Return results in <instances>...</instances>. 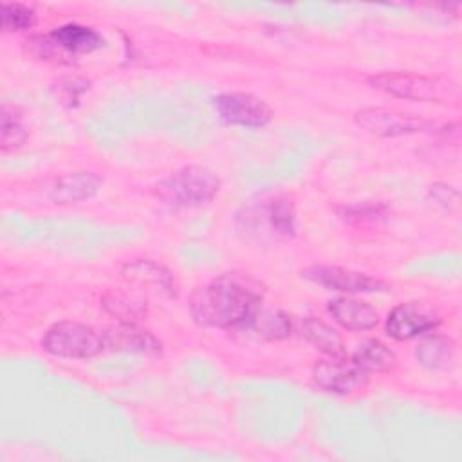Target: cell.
Returning <instances> with one entry per match:
<instances>
[{"mask_svg": "<svg viewBox=\"0 0 462 462\" xmlns=\"http://www.w3.org/2000/svg\"><path fill=\"white\" fill-rule=\"evenodd\" d=\"M350 359L366 374L388 372L395 366V354L379 339H363L356 345Z\"/></svg>", "mask_w": 462, "mask_h": 462, "instance_id": "cell-18", "label": "cell"}, {"mask_svg": "<svg viewBox=\"0 0 462 462\" xmlns=\"http://www.w3.org/2000/svg\"><path fill=\"white\" fill-rule=\"evenodd\" d=\"M0 150L4 153L22 146L31 134V119L23 108L13 103H4L0 110Z\"/></svg>", "mask_w": 462, "mask_h": 462, "instance_id": "cell-15", "label": "cell"}, {"mask_svg": "<svg viewBox=\"0 0 462 462\" xmlns=\"http://www.w3.org/2000/svg\"><path fill=\"white\" fill-rule=\"evenodd\" d=\"M125 278L134 280V282H141V283H153L157 287H161L162 291H168L170 294H175V280L170 274V271H166L162 265L148 262V260H139L134 263H128L125 267Z\"/></svg>", "mask_w": 462, "mask_h": 462, "instance_id": "cell-19", "label": "cell"}, {"mask_svg": "<svg viewBox=\"0 0 462 462\" xmlns=\"http://www.w3.org/2000/svg\"><path fill=\"white\" fill-rule=\"evenodd\" d=\"M31 43L36 45L42 58H56L60 51L67 54L92 52L105 45V38L92 27L81 23H65L45 36H34Z\"/></svg>", "mask_w": 462, "mask_h": 462, "instance_id": "cell-5", "label": "cell"}, {"mask_svg": "<svg viewBox=\"0 0 462 462\" xmlns=\"http://www.w3.org/2000/svg\"><path fill=\"white\" fill-rule=\"evenodd\" d=\"M417 361L430 370H448L455 365L457 346L455 341L442 334L426 336L415 346Z\"/></svg>", "mask_w": 462, "mask_h": 462, "instance_id": "cell-14", "label": "cell"}, {"mask_svg": "<svg viewBox=\"0 0 462 462\" xmlns=\"http://www.w3.org/2000/svg\"><path fill=\"white\" fill-rule=\"evenodd\" d=\"M312 379L325 392L348 395L366 384L368 374L363 372L352 359L343 356L321 359L319 363H316L312 370Z\"/></svg>", "mask_w": 462, "mask_h": 462, "instance_id": "cell-9", "label": "cell"}, {"mask_svg": "<svg viewBox=\"0 0 462 462\" xmlns=\"http://www.w3.org/2000/svg\"><path fill=\"white\" fill-rule=\"evenodd\" d=\"M88 83L81 78H61L58 83L60 92L65 96L67 101H78V97L87 90V88H76V87H87Z\"/></svg>", "mask_w": 462, "mask_h": 462, "instance_id": "cell-24", "label": "cell"}, {"mask_svg": "<svg viewBox=\"0 0 462 462\" xmlns=\"http://www.w3.org/2000/svg\"><path fill=\"white\" fill-rule=\"evenodd\" d=\"M2 31L14 32L31 29L36 23V13L32 7L18 2L2 4Z\"/></svg>", "mask_w": 462, "mask_h": 462, "instance_id": "cell-21", "label": "cell"}, {"mask_svg": "<svg viewBox=\"0 0 462 462\" xmlns=\"http://www.w3.org/2000/svg\"><path fill=\"white\" fill-rule=\"evenodd\" d=\"M220 189L218 175L200 164H189L153 186V193L173 208H197L215 199Z\"/></svg>", "mask_w": 462, "mask_h": 462, "instance_id": "cell-2", "label": "cell"}, {"mask_svg": "<svg viewBox=\"0 0 462 462\" xmlns=\"http://www.w3.org/2000/svg\"><path fill=\"white\" fill-rule=\"evenodd\" d=\"M300 332L307 343H310L316 350L323 352L328 357H343L346 356V348L343 337L336 328L327 325L321 319L307 318L300 325Z\"/></svg>", "mask_w": 462, "mask_h": 462, "instance_id": "cell-16", "label": "cell"}, {"mask_svg": "<svg viewBox=\"0 0 462 462\" xmlns=\"http://www.w3.org/2000/svg\"><path fill=\"white\" fill-rule=\"evenodd\" d=\"M213 106L224 123L245 128H262L273 117L271 106L247 92L218 94L213 97Z\"/></svg>", "mask_w": 462, "mask_h": 462, "instance_id": "cell-7", "label": "cell"}, {"mask_svg": "<svg viewBox=\"0 0 462 462\" xmlns=\"http://www.w3.org/2000/svg\"><path fill=\"white\" fill-rule=\"evenodd\" d=\"M301 274L316 285L337 292H381L388 291L390 287L383 280L337 265H312L307 267Z\"/></svg>", "mask_w": 462, "mask_h": 462, "instance_id": "cell-10", "label": "cell"}, {"mask_svg": "<svg viewBox=\"0 0 462 462\" xmlns=\"http://www.w3.org/2000/svg\"><path fill=\"white\" fill-rule=\"evenodd\" d=\"M42 346L56 357L88 359L105 348V339L103 332L99 334L88 325L78 321H58L45 332Z\"/></svg>", "mask_w": 462, "mask_h": 462, "instance_id": "cell-3", "label": "cell"}, {"mask_svg": "<svg viewBox=\"0 0 462 462\" xmlns=\"http://www.w3.org/2000/svg\"><path fill=\"white\" fill-rule=\"evenodd\" d=\"M328 312L337 325L352 332L370 330L379 321L377 310L372 305L346 296H339L328 301Z\"/></svg>", "mask_w": 462, "mask_h": 462, "instance_id": "cell-12", "label": "cell"}, {"mask_svg": "<svg viewBox=\"0 0 462 462\" xmlns=\"http://www.w3.org/2000/svg\"><path fill=\"white\" fill-rule=\"evenodd\" d=\"M103 179L94 171H70L58 177L49 188V199L56 204H74L97 195Z\"/></svg>", "mask_w": 462, "mask_h": 462, "instance_id": "cell-11", "label": "cell"}, {"mask_svg": "<svg viewBox=\"0 0 462 462\" xmlns=\"http://www.w3.org/2000/svg\"><path fill=\"white\" fill-rule=\"evenodd\" d=\"M262 298L263 291L256 280L240 273H224L191 294L189 310L204 327L245 328L253 327L262 310Z\"/></svg>", "mask_w": 462, "mask_h": 462, "instance_id": "cell-1", "label": "cell"}, {"mask_svg": "<svg viewBox=\"0 0 462 462\" xmlns=\"http://www.w3.org/2000/svg\"><path fill=\"white\" fill-rule=\"evenodd\" d=\"M368 83L374 88L392 94L395 97L431 103L446 99L453 88L448 79L413 72H379L372 74L368 78Z\"/></svg>", "mask_w": 462, "mask_h": 462, "instance_id": "cell-4", "label": "cell"}, {"mask_svg": "<svg viewBox=\"0 0 462 462\" xmlns=\"http://www.w3.org/2000/svg\"><path fill=\"white\" fill-rule=\"evenodd\" d=\"M354 121L359 128L381 137L410 135L417 132H426L433 126V123L422 116L383 106L363 108L356 112Z\"/></svg>", "mask_w": 462, "mask_h": 462, "instance_id": "cell-6", "label": "cell"}, {"mask_svg": "<svg viewBox=\"0 0 462 462\" xmlns=\"http://www.w3.org/2000/svg\"><path fill=\"white\" fill-rule=\"evenodd\" d=\"M269 231L276 236H294L296 233V211L294 204L285 195H274L262 208H258Z\"/></svg>", "mask_w": 462, "mask_h": 462, "instance_id": "cell-17", "label": "cell"}, {"mask_svg": "<svg viewBox=\"0 0 462 462\" xmlns=\"http://www.w3.org/2000/svg\"><path fill=\"white\" fill-rule=\"evenodd\" d=\"M253 327L267 339H283L291 334V319L280 310H260L253 321Z\"/></svg>", "mask_w": 462, "mask_h": 462, "instance_id": "cell-20", "label": "cell"}, {"mask_svg": "<svg viewBox=\"0 0 462 462\" xmlns=\"http://www.w3.org/2000/svg\"><path fill=\"white\" fill-rule=\"evenodd\" d=\"M343 220L350 224H363V222H379L388 217V206L383 202H365L354 204L339 209Z\"/></svg>", "mask_w": 462, "mask_h": 462, "instance_id": "cell-23", "label": "cell"}, {"mask_svg": "<svg viewBox=\"0 0 462 462\" xmlns=\"http://www.w3.org/2000/svg\"><path fill=\"white\" fill-rule=\"evenodd\" d=\"M440 325V316L420 301H408L393 307L388 312L384 330L397 341H406L422 336Z\"/></svg>", "mask_w": 462, "mask_h": 462, "instance_id": "cell-8", "label": "cell"}, {"mask_svg": "<svg viewBox=\"0 0 462 462\" xmlns=\"http://www.w3.org/2000/svg\"><path fill=\"white\" fill-rule=\"evenodd\" d=\"M103 307L119 318L121 321L132 323L134 319L141 318L144 314V303L141 300H135L132 296L121 294V292H110L103 298Z\"/></svg>", "mask_w": 462, "mask_h": 462, "instance_id": "cell-22", "label": "cell"}, {"mask_svg": "<svg viewBox=\"0 0 462 462\" xmlns=\"http://www.w3.org/2000/svg\"><path fill=\"white\" fill-rule=\"evenodd\" d=\"M105 348L126 350V352H159L161 343L150 332L135 327L134 323L121 321L119 325L108 327L103 332Z\"/></svg>", "mask_w": 462, "mask_h": 462, "instance_id": "cell-13", "label": "cell"}]
</instances>
